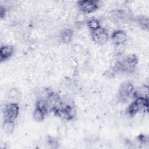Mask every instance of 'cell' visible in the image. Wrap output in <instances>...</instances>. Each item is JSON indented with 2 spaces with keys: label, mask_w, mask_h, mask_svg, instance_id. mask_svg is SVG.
<instances>
[{
  "label": "cell",
  "mask_w": 149,
  "mask_h": 149,
  "mask_svg": "<svg viewBox=\"0 0 149 149\" xmlns=\"http://www.w3.org/2000/svg\"><path fill=\"white\" fill-rule=\"evenodd\" d=\"M138 59L136 55L130 54L118 61L113 67V73H131L137 65Z\"/></svg>",
  "instance_id": "cell-1"
},
{
  "label": "cell",
  "mask_w": 149,
  "mask_h": 149,
  "mask_svg": "<svg viewBox=\"0 0 149 149\" xmlns=\"http://www.w3.org/2000/svg\"><path fill=\"white\" fill-rule=\"evenodd\" d=\"M88 20L86 19L85 14H83L82 13H81L80 14L78 15L76 17V23L77 24H83V23H87Z\"/></svg>",
  "instance_id": "cell-18"
},
{
  "label": "cell",
  "mask_w": 149,
  "mask_h": 149,
  "mask_svg": "<svg viewBox=\"0 0 149 149\" xmlns=\"http://www.w3.org/2000/svg\"><path fill=\"white\" fill-rule=\"evenodd\" d=\"M20 95V93L17 88H12L9 91V97L11 99H17Z\"/></svg>",
  "instance_id": "cell-16"
},
{
  "label": "cell",
  "mask_w": 149,
  "mask_h": 149,
  "mask_svg": "<svg viewBox=\"0 0 149 149\" xmlns=\"http://www.w3.org/2000/svg\"><path fill=\"white\" fill-rule=\"evenodd\" d=\"M48 112L46 109L36 107L33 113V117L36 121L41 122L44 119Z\"/></svg>",
  "instance_id": "cell-11"
},
{
  "label": "cell",
  "mask_w": 149,
  "mask_h": 149,
  "mask_svg": "<svg viewBox=\"0 0 149 149\" xmlns=\"http://www.w3.org/2000/svg\"><path fill=\"white\" fill-rule=\"evenodd\" d=\"M61 130H58V132H60V133H59V136H64L65 135V133H66V127L63 126V125H62V126H61V129H60Z\"/></svg>",
  "instance_id": "cell-20"
},
{
  "label": "cell",
  "mask_w": 149,
  "mask_h": 149,
  "mask_svg": "<svg viewBox=\"0 0 149 149\" xmlns=\"http://www.w3.org/2000/svg\"><path fill=\"white\" fill-rule=\"evenodd\" d=\"M73 36V30L69 28L65 29L60 33V38L61 41L66 44L70 42L72 40Z\"/></svg>",
  "instance_id": "cell-12"
},
{
  "label": "cell",
  "mask_w": 149,
  "mask_h": 149,
  "mask_svg": "<svg viewBox=\"0 0 149 149\" xmlns=\"http://www.w3.org/2000/svg\"><path fill=\"white\" fill-rule=\"evenodd\" d=\"M135 88L130 82H124L119 87L118 90V98L122 102H127L130 98H134Z\"/></svg>",
  "instance_id": "cell-5"
},
{
  "label": "cell",
  "mask_w": 149,
  "mask_h": 149,
  "mask_svg": "<svg viewBox=\"0 0 149 149\" xmlns=\"http://www.w3.org/2000/svg\"><path fill=\"white\" fill-rule=\"evenodd\" d=\"M19 106L15 102L6 104L3 109L4 120L15 121L19 114Z\"/></svg>",
  "instance_id": "cell-7"
},
{
  "label": "cell",
  "mask_w": 149,
  "mask_h": 149,
  "mask_svg": "<svg viewBox=\"0 0 149 149\" xmlns=\"http://www.w3.org/2000/svg\"><path fill=\"white\" fill-rule=\"evenodd\" d=\"M111 39L113 44L119 46L125 43L127 40V36L125 31L116 30L112 32L111 36Z\"/></svg>",
  "instance_id": "cell-9"
},
{
  "label": "cell",
  "mask_w": 149,
  "mask_h": 149,
  "mask_svg": "<svg viewBox=\"0 0 149 149\" xmlns=\"http://www.w3.org/2000/svg\"><path fill=\"white\" fill-rule=\"evenodd\" d=\"M136 21L139 25L144 29H148L149 27V20L148 18L146 16H138L136 19Z\"/></svg>",
  "instance_id": "cell-15"
},
{
  "label": "cell",
  "mask_w": 149,
  "mask_h": 149,
  "mask_svg": "<svg viewBox=\"0 0 149 149\" xmlns=\"http://www.w3.org/2000/svg\"><path fill=\"white\" fill-rule=\"evenodd\" d=\"M15 48L10 45H4L0 48V61H5L9 59L14 54Z\"/></svg>",
  "instance_id": "cell-10"
},
{
  "label": "cell",
  "mask_w": 149,
  "mask_h": 149,
  "mask_svg": "<svg viewBox=\"0 0 149 149\" xmlns=\"http://www.w3.org/2000/svg\"><path fill=\"white\" fill-rule=\"evenodd\" d=\"M77 8L81 13L89 14L95 12L100 8V2L95 0H82L77 2Z\"/></svg>",
  "instance_id": "cell-6"
},
{
  "label": "cell",
  "mask_w": 149,
  "mask_h": 149,
  "mask_svg": "<svg viewBox=\"0 0 149 149\" xmlns=\"http://www.w3.org/2000/svg\"><path fill=\"white\" fill-rule=\"evenodd\" d=\"M15 129V121L4 120L2 125V130L7 134H12Z\"/></svg>",
  "instance_id": "cell-13"
},
{
  "label": "cell",
  "mask_w": 149,
  "mask_h": 149,
  "mask_svg": "<svg viewBox=\"0 0 149 149\" xmlns=\"http://www.w3.org/2000/svg\"><path fill=\"white\" fill-rule=\"evenodd\" d=\"M87 26L88 27L90 30H91V31L98 29L100 27H101L100 22L99 20L95 18H91L88 19L87 23Z\"/></svg>",
  "instance_id": "cell-14"
},
{
  "label": "cell",
  "mask_w": 149,
  "mask_h": 149,
  "mask_svg": "<svg viewBox=\"0 0 149 149\" xmlns=\"http://www.w3.org/2000/svg\"><path fill=\"white\" fill-rule=\"evenodd\" d=\"M148 107V98L142 97H136L134 98V100L127 107L126 109V112L130 116H133L140 112H147Z\"/></svg>",
  "instance_id": "cell-2"
},
{
  "label": "cell",
  "mask_w": 149,
  "mask_h": 149,
  "mask_svg": "<svg viewBox=\"0 0 149 149\" xmlns=\"http://www.w3.org/2000/svg\"><path fill=\"white\" fill-rule=\"evenodd\" d=\"M6 12H7V10L5 8V7L1 5L0 6V17L1 19H3L4 17H5Z\"/></svg>",
  "instance_id": "cell-19"
},
{
  "label": "cell",
  "mask_w": 149,
  "mask_h": 149,
  "mask_svg": "<svg viewBox=\"0 0 149 149\" xmlns=\"http://www.w3.org/2000/svg\"><path fill=\"white\" fill-rule=\"evenodd\" d=\"M54 114L63 120L67 121L70 120L75 118L76 115V109L72 102L63 101V105Z\"/></svg>",
  "instance_id": "cell-4"
},
{
  "label": "cell",
  "mask_w": 149,
  "mask_h": 149,
  "mask_svg": "<svg viewBox=\"0 0 149 149\" xmlns=\"http://www.w3.org/2000/svg\"><path fill=\"white\" fill-rule=\"evenodd\" d=\"M91 37L93 41L99 45L105 44L109 40L107 30L101 26L92 31Z\"/></svg>",
  "instance_id": "cell-8"
},
{
  "label": "cell",
  "mask_w": 149,
  "mask_h": 149,
  "mask_svg": "<svg viewBox=\"0 0 149 149\" xmlns=\"http://www.w3.org/2000/svg\"><path fill=\"white\" fill-rule=\"evenodd\" d=\"M44 98L48 112L55 113L63 105V99L58 94L52 90H48L46 96Z\"/></svg>",
  "instance_id": "cell-3"
},
{
  "label": "cell",
  "mask_w": 149,
  "mask_h": 149,
  "mask_svg": "<svg viewBox=\"0 0 149 149\" xmlns=\"http://www.w3.org/2000/svg\"><path fill=\"white\" fill-rule=\"evenodd\" d=\"M47 143L51 148H57L58 146V141L56 138L53 137H49Z\"/></svg>",
  "instance_id": "cell-17"
}]
</instances>
